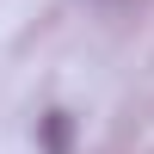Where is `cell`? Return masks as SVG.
Listing matches in <instances>:
<instances>
[{
    "mask_svg": "<svg viewBox=\"0 0 154 154\" xmlns=\"http://www.w3.org/2000/svg\"><path fill=\"white\" fill-rule=\"evenodd\" d=\"M62 148H68V123H62V117H49V154H62Z\"/></svg>",
    "mask_w": 154,
    "mask_h": 154,
    "instance_id": "6da1fadb",
    "label": "cell"
}]
</instances>
